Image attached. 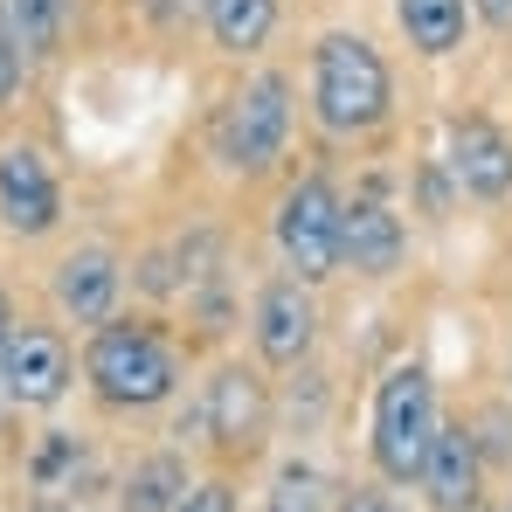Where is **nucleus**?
Returning <instances> with one entry per match:
<instances>
[{
    "mask_svg": "<svg viewBox=\"0 0 512 512\" xmlns=\"http://www.w3.org/2000/svg\"><path fill=\"white\" fill-rule=\"evenodd\" d=\"M388 111H395V70H388V56L367 35H353V28L319 35L312 42V118L333 139H360Z\"/></svg>",
    "mask_w": 512,
    "mask_h": 512,
    "instance_id": "nucleus-1",
    "label": "nucleus"
},
{
    "mask_svg": "<svg viewBox=\"0 0 512 512\" xmlns=\"http://www.w3.org/2000/svg\"><path fill=\"white\" fill-rule=\"evenodd\" d=\"M84 374L104 409H160L180 388V353L146 319H104L84 340Z\"/></svg>",
    "mask_w": 512,
    "mask_h": 512,
    "instance_id": "nucleus-2",
    "label": "nucleus"
},
{
    "mask_svg": "<svg viewBox=\"0 0 512 512\" xmlns=\"http://www.w3.org/2000/svg\"><path fill=\"white\" fill-rule=\"evenodd\" d=\"M436 381H429L423 360H402V367H388L381 374V388H374V471L388 478V485H416L423 478V457L429 443H436Z\"/></svg>",
    "mask_w": 512,
    "mask_h": 512,
    "instance_id": "nucleus-3",
    "label": "nucleus"
},
{
    "mask_svg": "<svg viewBox=\"0 0 512 512\" xmlns=\"http://www.w3.org/2000/svg\"><path fill=\"white\" fill-rule=\"evenodd\" d=\"M284 139H291V77L256 70L215 118V160L229 173H270L284 160Z\"/></svg>",
    "mask_w": 512,
    "mask_h": 512,
    "instance_id": "nucleus-4",
    "label": "nucleus"
},
{
    "mask_svg": "<svg viewBox=\"0 0 512 512\" xmlns=\"http://www.w3.org/2000/svg\"><path fill=\"white\" fill-rule=\"evenodd\" d=\"M340 187L326 180V173H305V180H291L284 187V201H277V256H284V270L291 277H305V284H326L333 270H340Z\"/></svg>",
    "mask_w": 512,
    "mask_h": 512,
    "instance_id": "nucleus-5",
    "label": "nucleus"
},
{
    "mask_svg": "<svg viewBox=\"0 0 512 512\" xmlns=\"http://www.w3.org/2000/svg\"><path fill=\"white\" fill-rule=\"evenodd\" d=\"M77 381V360H70V340L63 326L49 319H21L14 326V346H7V402L14 409H56Z\"/></svg>",
    "mask_w": 512,
    "mask_h": 512,
    "instance_id": "nucleus-6",
    "label": "nucleus"
},
{
    "mask_svg": "<svg viewBox=\"0 0 512 512\" xmlns=\"http://www.w3.org/2000/svg\"><path fill=\"white\" fill-rule=\"evenodd\" d=\"M194 423L208 429V443H222V450H256L270 436V388H263V374L243 367V360L215 367V381L201 388Z\"/></svg>",
    "mask_w": 512,
    "mask_h": 512,
    "instance_id": "nucleus-7",
    "label": "nucleus"
},
{
    "mask_svg": "<svg viewBox=\"0 0 512 512\" xmlns=\"http://www.w3.org/2000/svg\"><path fill=\"white\" fill-rule=\"evenodd\" d=\"M250 340L270 367H298L312 340H319V298L305 277H270L256 291V312H250Z\"/></svg>",
    "mask_w": 512,
    "mask_h": 512,
    "instance_id": "nucleus-8",
    "label": "nucleus"
},
{
    "mask_svg": "<svg viewBox=\"0 0 512 512\" xmlns=\"http://www.w3.org/2000/svg\"><path fill=\"white\" fill-rule=\"evenodd\" d=\"M63 222V187L35 146H0V229L35 243Z\"/></svg>",
    "mask_w": 512,
    "mask_h": 512,
    "instance_id": "nucleus-9",
    "label": "nucleus"
},
{
    "mask_svg": "<svg viewBox=\"0 0 512 512\" xmlns=\"http://www.w3.org/2000/svg\"><path fill=\"white\" fill-rule=\"evenodd\" d=\"M118 291H125V270H118V256L104 250V243H77V250L49 270V298L77 326H104L118 312Z\"/></svg>",
    "mask_w": 512,
    "mask_h": 512,
    "instance_id": "nucleus-10",
    "label": "nucleus"
},
{
    "mask_svg": "<svg viewBox=\"0 0 512 512\" xmlns=\"http://www.w3.org/2000/svg\"><path fill=\"white\" fill-rule=\"evenodd\" d=\"M402 250H409V229L388 201L374 194H353L340 215V270H360V277H395L402 270Z\"/></svg>",
    "mask_w": 512,
    "mask_h": 512,
    "instance_id": "nucleus-11",
    "label": "nucleus"
},
{
    "mask_svg": "<svg viewBox=\"0 0 512 512\" xmlns=\"http://www.w3.org/2000/svg\"><path fill=\"white\" fill-rule=\"evenodd\" d=\"M443 167H450V180H457L471 201H506L512 194V139L492 118H457Z\"/></svg>",
    "mask_w": 512,
    "mask_h": 512,
    "instance_id": "nucleus-12",
    "label": "nucleus"
},
{
    "mask_svg": "<svg viewBox=\"0 0 512 512\" xmlns=\"http://www.w3.org/2000/svg\"><path fill=\"white\" fill-rule=\"evenodd\" d=\"M423 499L429 512H478V485H485V464H478V436L464 423H443L436 443L423 457Z\"/></svg>",
    "mask_w": 512,
    "mask_h": 512,
    "instance_id": "nucleus-13",
    "label": "nucleus"
},
{
    "mask_svg": "<svg viewBox=\"0 0 512 512\" xmlns=\"http://www.w3.org/2000/svg\"><path fill=\"white\" fill-rule=\"evenodd\" d=\"M194 492L187 478V457L180 450H153L125 471V492H118V512H180V499Z\"/></svg>",
    "mask_w": 512,
    "mask_h": 512,
    "instance_id": "nucleus-14",
    "label": "nucleus"
},
{
    "mask_svg": "<svg viewBox=\"0 0 512 512\" xmlns=\"http://www.w3.org/2000/svg\"><path fill=\"white\" fill-rule=\"evenodd\" d=\"M395 21L416 56H450V49H464L471 0H395Z\"/></svg>",
    "mask_w": 512,
    "mask_h": 512,
    "instance_id": "nucleus-15",
    "label": "nucleus"
},
{
    "mask_svg": "<svg viewBox=\"0 0 512 512\" xmlns=\"http://www.w3.org/2000/svg\"><path fill=\"white\" fill-rule=\"evenodd\" d=\"M201 21H208L222 56H256L270 42V28H277V0H208Z\"/></svg>",
    "mask_w": 512,
    "mask_h": 512,
    "instance_id": "nucleus-16",
    "label": "nucleus"
},
{
    "mask_svg": "<svg viewBox=\"0 0 512 512\" xmlns=\"http://www.w3.org/2000/svg\"><path fill=\"white\" fill-rule=\"evenodd\" d=\"M7 21L28 49V63H49L63 49V28H70V0H7Z\"/></svg>",
    "mask_w": 512,
    "mask_h": 512,
    "instance_id": "nucleus-17",
    "label": "nucleus"
},
{
    "mask_svg": "<svg viewBox=\"0 0 512 512\" xmlns=\"http://www.w3.org/2000/svg\"><path fill=\"white\" fill-rule=\"evenodd\" d=\"M263 512H319V471L312 464H284L277 485H270V499H263Z\"/></svg>",
    "mask_w": 512,
    "mask_h": 512,
    "instance_id": "nucleus-18",
    "label": "nucleus"
},
{
    "mask_svg": "<svg viewBox=\"0 0 512 512\" xmlns=\"http://www.w3.org/2000/svg\"><path fill=\"white\" fill-rule=\"evenodd\" d=\"M21 84H28V49H21V35H14V21H7V0H0V118L14 111Z\"/></svg>",
    "mask_w": 512,
    "mask_h": 512,
    "instance_id": "nucleus-19",
    "label": "nucleus"
},
{
    "mask_svg": "<svg viewBox=\"0 0 512 512\" xmlns=\"http://www.w3.org/2000/svg\"><path fill=\"white\" fill-rule=\"evenodd\" d=\"M70 471H77V436H70V429H49V443H42V457H35V485L56 492Z\"/></svg>",
    "mask_w": 512,
    "mask_h": 512,
    "instance_id": "nucleus-20",
    "label": "nucleus"
},
{
    "mask_svg": "<svg viewBox=\"0 0 512 512\" xmlns=\"http://www.w3.org/2000/svg\"><path fill=\"white\" fill-rule=\"evenodd\" d=\"M180 512H236V492H229L222 478H201V485L180 499Z\"/></svg>",
    "mask_w": 512,
    "mask_h": 512,
    "instance_id": "nucleus-21",
    "label": "nucleus"
},
{
    "mask_svg": "<svg viewBox=\"0 0 512 512\" xmlns=\"http://www.w3.org/2000/svg\"><path fill=\"white\" fill-rule=\"evenodd\" d=\"M139 7H146L160 28H187V21H201V14H208V0H139Z\"/></svg>",
    "mask_w": 512,
    "mask_h": 512,
    "instance_id": "nucleus-22",
    "label": "nucleus"
},
{
    "mask_svg": "<svg viewBox=\"0 0 512 512\" xmlns=\"http://www.w3.org/2000/svg\"><path fill=\"white\" fill-rule=\"evenodd\" d=\"M471 14H478L492 35H512V0H471Z\"/></svg>",
    "mask_w": 512,
    "mask_h": 512,
    "instance_id": "nucleus-23",
    "label": "nucleus"
},
{
    "mask_svg": "<svg viewBox=\"0 0 512 512\" xmlns=\"http://www.w3.org/2000/svg\"><path fill=\"white\" fill-rule=\"evenodd\" d=\"M14 305H7V291H0V395H7V346H14Z\"/></svg>",
    "mask_w": 512,
    "mask_h": 512,
    "instance_id": "nucleus-24",
    "label": "nucleus"
},
{
    "mask_svg": "<svg viewBox=\"0 0 512 512\" xmlns=\"http://www.w3.org/2000/svg\"><path fill=\"white\" fill-rule=\"evenodd\" d=\"M340 512H402L395 499H381V492H360V499H346Z\"/></svg>",
    "mask_w": 512,
    "mask_h": 512,
    "instance_id": "nucleus-25",
    "label": "nucleus"
},
{
    "mask_svg": "<svg viewBox=\"0 0 512 512\" xmlns=\"http://www.w3.org/2000/svg\"><path fill=\"white\" fill-rule=\"evenodd\" d=\"M28 512H70V506H63V499H35Z\"/></svg>",
    "mask_w": 512,
    "mask_h": 512,
    "instance_id": "nucleus-26",
    "label": "nucleus"
},
{
    "mask_svg": "<svg viewBox=\"0 0 512 512\" xmlns=\"http://www.w3.org/2000/svg\"><path fill=\"white\" fill-rule=\"evenodd\" d=\"M499 512H512V506H499Z\"/></svg>",
    "mask_w": 512,
    "mask_h": 512,
    "instance_id": "nucleus-27",
    "label": "nucleus"
}]
</instances>
